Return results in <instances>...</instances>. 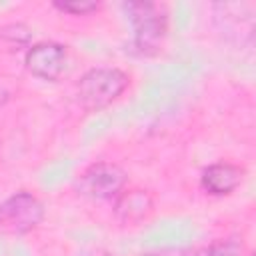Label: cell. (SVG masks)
I'll return each instance as SVG.
<instances>
[{"label":"cell","instance_id":"6da1fadb","mask_svg":"<svg viewBox=\"0 0 256 256\" xmlns=\"http://www.w3.org/2000/svg\"><path fill=\"white\" fill-rule=\"evenodd\" d=\"M130 24H132V48L138 56L158 54L166 32L168 14L158 2H126L122 4Z\"/></svg>","mask_w":256,"mask_h":256},{"label":"cell","instance_id":"7a4b0ae2","mask_svg":"<svg viewBox=\"0 0 256 256\" xmlns=\"http://www.w3.org/2000/svg\"><path fill=\"white\" fill-rule=\"evenodd\" d=\"M128 84L130 76L124 70L112 66H98L82 74L76 86V96L86 112H98L118 100Z\"/></svg>","mask_w":256,"mask_h":256},{"label":"cell","instance_id":"3957f363","mask_svg":"<svg viewBox=\"0 0 256 256\" xmlns=\"http://www.w3.org/2000/svg\"><path fill=\"white\" fill-rule=\"evenodd\" d=\"M128 182V174L114 162H94L76 178V192L90 200H114Z\"/></svg>","mask_w":256,"mask_h":256},{"label":"cell","instance_id":"277c9868","mask_svg":"<svg viewBox=\"0 0 256 256\" xmlns=\"http://www.w3.org/2000/svg\"><path fill=\"white\" fill-rule=\"evenodd\" d=\"M44 218V204L30 192L20 190L0 202V226L12 234H28Z\"/></svg>","mask_w":256,"mask_h":256},{"label":"cell","instance_id":"5b68a950","mask_svg":"<svg viewBox=\"0 0 256 256\" xmlns=\"http://www.w3.org/2000/svg\"><path fill=\"white\" fill-rule=\"evenodd\" d=\"M24 64L32 76L44 82H56L66 70L68 50L58 42H38L26 50Z\"/></svg>","mask_w":256,"mask_h":256},{"label":"cell","instance_id":"8992f818","mask_svg":"<svg viewBox=\"0 0 256 256\" xmlns=\"http://www.w3.org/2000/svg\"><path fill=\"white\" fill-rule=\"evenodd\" d=\"M154 210V198L142 188H124L114 198V216L122 224H140Z\"/></svg>","mask_w":256,"mask_h":256},{"label":"cell","instance_id":"52a82bcc","mask_svg":"<svg viewBox=\"0 0 256 256\" xmlns=\"http://www.w3.org/2000/svg\"><path fill=\"white\" fill-rule=\"evenodd\" d=\"M244 178V170L232 162H214L202 170L200 184L212 196H228L232 194Z\"/></svg>","mask_w":256,"mask_h":256},{"label":"cell","instance_id":"ba28073f","mask_svg":"<svg viewBox=\"0 0 256 256\" xmlns=\"http://www.w3.org/2000/svg\"><path fill=\"white\" fill-rule=\"evenodd\" d=\"M246 248L242 238H220L214 240L212 244L200 248L198 252H194L192 256H244Z\"/></svg>","mask_w":256,"mask_h":256},{"label":"cell","instance_id":"9c48e42d","mask_svg":"<svg viewBox=\"0 0 256 256\" xmlns=\"http://www.w3.org/2000/svg\"><path fill=\"white\" fill-rule=\"evenodd\" d=\"M52 6L60 12L74 14V16H86L100 8V4L94 0H66V2H52Z\"/></svg>","mask_w":256,"mask_h":256}]
</instances>
